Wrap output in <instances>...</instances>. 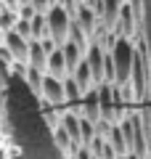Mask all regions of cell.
I'll return each mask as SVG.
<instances>
[{"label":"cell","mask_w":151,"mask_h":159,"mask_svg":"<svg viewBox=\"0 0 151 159\" xmlns=\"http://www.w3.org/2000/svg\"><path fill=\"white\" fill-rule=\"evenodd\" d=\"M72 77H74V82H77L80 88H82V93H88L90 88H95V80H93V72H90V66H88V61H80L77 64V69L72 72Z\"/></svg>","instance_id":"30bf717a"},{"label":"cell","mask_w":151,"mask_h":159,"mask_svg":"<svg viewBox=\"0 0 151 159\" xmlns=\"http://www.w3.org/2000/svg\"><path fill=\"white\" fill-rule=\"evenodd\" d=\"M29 6H32L37 13H48V8L56 6V3H53V0H29Z\"/></svg>","instance_id":"5bb4252c"},{"label":"cell","mask_w":151,"mask_h":159,"mask_svg":"<svg viewBox=\"0 0 151 159\" xmlns=\"http://www.w3.org/2000/svg\"><path fill=\"white\" fill-rule=\"evenodd\" d=\"M40 98L43 103L53 109H66V90H64V80L53 77V74H45L43 85H40Z\"/></svg>","instance_id":"3957f363"},{"label":"cell","mask_w":151,"mask_h":159,"mask_svg":"<svg viewBox=\"0 0 151 159\" xmlns=\"http://www.w3.org/2000/svg\"><path fill=\"white\" fill-rule=\"evenodd\" d=\"M0 43H3V29H0Z\"/></svg>","instance_id":"2e32d148"},{"label":"cell","mask_w":151,"mask_h":159,"mask_svg":"<svg viewBox=\"0 0 151 159\" xmlns=\"http://www.w3.org/2000/svg\"><path fill=\"white\" fill-rule=\"evenodd\" d=\"M40 45H43V51H45V53H53V51L58 48V43H56L53 37H43V40H40Z\"/></svg>","instance_id":"9a60e30c"},{"label":"cell","mask_w":151,"mask_h":159,"mask_svg":"<svg viewBox=\"0 0 151 159\" xmlns=\"http://www.w3.org/2000/svg\"><path fill=\"white\" fill-rule=\"evenodd\" d=\"M27 64L34 69H40V72H45L48 69V53L43 51V45H40V40H32L29 43V56H27Z\"/></svg>","instance_id":"9c48e42d"},{"label":"cell","mask_w":151,"mask_h":159,"mask_svg":"<svg viewBox=\"0 0 151 159\" xmlns=\"http://www.w3.org/2000/svg\"><path fill=\"white\" fill-rule=\"evenodd\" d=\"M82 117L93 119V122H101V98H98V88H90L82 96Z\"/></svg>","instance_id":"8992f818"},{"label":"cell","mask_w":151,"mask_h":159,"mask_svg":"<svg viewBox=\"0 0 151 159\" xmlns=\"http://www.w3.org/2000/svg\"><path fill=\"white\" fill-rule=\"evenodd\" d=\"M29 43H32V40L21 37L16 29L3 32V45L8 48V53L13 56V61H27V56H29Z\"/></svg>","instance_id":"5b68a950"},{"label":"cell","mask_w":151,"mask_h":159,"mask_svg":"<svg viewBox=\"0 0 151 159\" xmlns=\"http://www.w3.org/2000/svg\"><path fill=\"white\" fill-rule=\"evenodd\" d=\"M45 21H48V37H53L58 45L69 40V27H72L74 16L64 6H58V3H56V6H50L48 13H45Z\"/></svg>","instance_id":"7a4b0ae2"},{"label":"cell","mask_w":151,"mask_h":159,"mask_svg":"<svg viewBox=\"0 0 151 159\" xmlns=\"http://www.w3.org/2000/svg\"><path fill=\"white\" fill-rule=\"evenodd\" d=\"M45 74H53V77H58V80L69 77L66 58H64V51H61V45H58L53 53H48V69H45Z\"/></svg>","instance_id":"52a82bcc"},{"label":"cell","mask_w":151,"mask_h":159,"mask_svg":"<svg viewBox=\"0 0 151 159\" xmlns=\"http://www.w3.org/2000/svg\"><path fill=\"white\" fill-rule=\"evenodd\" d=\"M61 51H64V58H66V69L69 74L77 69V64L85 58V48H80L77 43H72V40H66V43H61Z\"/></svg>","instance_id":"ba28073f"},{"label":"cell","mask_w":151,"mask_h":159,"mask_svg":"<svg viewBox=\"0 0 151 159\" xmlns=\"http://www.w3.org/2000/svg\"><path fill=\"white\" fill-rule=\"evenodd\" d=\"M74 21L85 29V34H88L90 40H93L95 34H98V29H101L98 13H95L93 6H88V3H80V6H77V11H74Z\"/></svg>","instance_id":"277c9868"},{"label":"cell","mask_w":151,"mask_h":159,"mask_svg":"<svg viewBox=\"0 0 151 159\" xmlns=\"http://www.w3.org/2000/svg\"><path fill=\"white\" fill-rule=\"evenodd\" d=\"M24 3H29V0H21V6H24Z\"/></svg>","instance_id":"e0dca14e"},{"label":"cell","mask_w":151,"mask_h":159,"mask_svg":"<svg viewBox=\"0 0 151 159\" xmlns=\"http://www.w3.org/2000/svg\"><path fill=\"white\" fill-rule=\"evenodd\" d=\"M16 21H19V13H16V11H11V8H6V6H0V29H3V32L13 29V27H16Z\"/></svg>","instance_id":"7c38bea8"},{"label":"cell","mask_w":151,"mask_h":159,"mask_svg":"<svg viewBox=\"0 0 151 159\" xmlns=\"http://www.w3.org/2000/svg\"><path fill=\"white\" fill-rule=\"evenodd\" d=\"M114 61V72H117V82L114 85H127L130 77H133V64L138 56V40L133 37H117L114 45L109 48Z\"/></svg>","instance_id":"6da1fadb"},{"label":"cell","mask_w":151,"mask_h":159,"mask_svg":"<svg viewBox=\"0 0 151 159\" xmlns=\"http://www.w3.org/2000/svg\"><path fill=\"white\" fill-rule=\"evenodd\" d=\"M95 135H98V122H93L88 117H80V138H82V146H88Z\"/></svg>","instance_id":"8fae6325"},{"label":"cell","mask_w":151,"mask_h":159,"mask_svg":"<svg viewBox=\"0 0 151 159\" xmlns=\"http://www.w3.org/2000/svg\"><path fill=\"white\" fill-rule=\"evenodd\" d=\"M16 29L19 34H21V37H27V40H32V21H29V19H19L16 21Z\"/></svg>","instance_id":"4fadbf2b"}]
</instances>
